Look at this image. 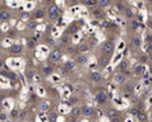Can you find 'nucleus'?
Masks as SVG:
<instances>
[{"instance_id":"obj_49","label":"nucleus","mask_w":152,"mask_h":122,"mask_svg":"<svg viewBox=\"0 0 152 122\" xmlns=\"http://www.w3.org/2000/svg\"><path fill=\"white\" fill-rule=\"evenodd\" d=\"M147 27H148L150 29H152V17H150L148 20H147Z\"/></svg>"},{"instance_id":"obj_47","label":"nucleus","mask_w":152,"mask_h":122,"mask_svg":"<svg viewBox=\"0 0 152 122\" xmlns=\"http://www.w3.org/2000/svg\"><path fill=\"white\" fill-rule=\"evenodd\" d=\"M110 122H123V118H121V116L120 117H115V118H111Z\"/></svg>"},{"instance_id":"obj_20","label":"nucleus","mask_w":152,"mask_h":122,"mask_svg":"<svg viewBox=\"0 0 152 122\" xmlns=\"http://www.w3.org/2000/svg\"><path fill=\"white\" fill-rule=\"evenodd\" d=\"M46 117H48L49 122H58L59 120V113L55 109H50V111L46 112Z\"/></svg>"},{"instance_id":"obj_14","label":"nucleus","mask_w":152,"mask_h":122,"mask_svg":"<svg viewBox=\"0 0 152 122\" xmlns=\"http://www.w3.org/2000/svg\"><path fill=\"white\" fill-rule=\"evenodd\" d=\"M82 116L87 117V118L95 116V108L90 106V104H84V106H82Z\"/></svg>"},{"instance_id":"obj_10","label":"nucleus","mask_w":152,"mask_h":122,"mask_svg":"<svg viewBox=\"0 0 152 122\" xmlns=\"http://www.w3.org/2000/svg\"><path fill=\"white\" fill-rule=\"evenodd\" d=\"M88 56L86 53H78L77 56L74 57V61H75V64H77V66H84V65H87L88 64Z\"/></svg>"},{"instance_id":"obj_19","label":"nucleus","mask_w":152,"mask_h":122,"mask_svg":"<svg viewBox=\"0 0 152 122\" xmlns=\"http://www.w3.org/2000/svg\"><path fill=\"white\" fill-rule=\"evenodd\" d=\"M133 74L136 75V77H143V74H145V65L141 64V62H138V64L134 65L133 68Z\"/></svg>"},{"instance_id":"obj_57","label":"nucleus","mask_w":152,"mask_h":122,"mask_svg":"<svg viewBox=\"0 0 152 122\" xmlns=\"http://www.w3.org/2000/svg\"><path fill=\"white\" fill-rule=\"evenodd\" d=\"M151 87H152V79H151Z\"/></svg>"},{"instance_id":"obj_8","label":"nucleus","mask_w":152,"mask_h":122,"mask_svg":"<svg viewBox=\"0 0 152 122\" xmlns=\"http://www.w3.org/2000/svg\"><path fill=\"white\" fill-rule=\"evenodd\" d=\"M91 15H92V18H95V19H97V20H102V19L106 18V14H105V12L102 10V8H100V6L92 8Z\"/></svg>"},{"instance_id":"obj_52","label":"nucleus","mask_w":152,"mask_h":122,"mask_svg":"<svg viewBox=\"0 0 152 122\" xmlns=\"http://www.w3.org/2000/svg\"><path fill=\"white\" fill-rule=\"evenodd\" d=\"M148 13H150V17H152V5L148 6Z\"/></svg>"},{"instance_id":"obj_3","label":"nucleus","mask_w":152,"mask_h":122,"mask_svg":"<svg viewBox=\"0 0 152 122\" xmlns=\"http://www.w3.org/2000/svg\"><path fill=\"white\" fill-rule=\"evenodd\" d=\"M63 55H64V52H63L61 48H58V47H53V50L50 51L49 53V57L48 60L50 62H53V64H56V62H59L63 58Z\"/></svg>"},{"instance_id":"obj_42","label":"nucleus","mask_w":152,"mask_h":122,"mask_svg":"<svg viewBox=\"0 0 152 122\" xmlns=\"http://www.w3.org/2000/svg\"><path fill=\"white\" fill-rule=\"evenodd\" d=\"M8 120V115L4 111L0 112V122H5Z\"/></svg>"},{"instance_id":"obj_17","label":"nucleus","mask_w":152,"mask_h":122,"mask_svg":"<svg viewBox=\"0 0 152 122\" xmlns=\"http://www.w3.org/2000/svg\"><path fill=\"white\" fill-rule=\"evenodd\" d=\"M70 42H72V35H69V33H63L61 37H60V46H64V47H66V46H70Z\"/></svg>"},{"instance_id":"obj_26","label":"nucleus","mask_w":152,"mask_h":122,"mask_svg":"<svg viewBox=\"0 0 152 122\" xmlns=\"http://www.w3.org/2000/svg\"><path fill=\"white\" fill-rule=\"evenodd\" d=\"M69 113H70L72 117H74V118H78L79 116H82V107H78V106L72 107Z\"/></svg>"},{"instance_id":"obj_30","label":"nucleus","mask_w":152,"mask_h":122,"mask_svg":"<svg viewBox=\"0 0 152 122\" xmlns=\"http://www.w3.org/2000/svg\"><path fill=\"white\" fill-rule=\"evenodd\" d=\"M24 78H26V80L28 83L33 82V79H35V71H33L32 69H27L26 71H24Z\"/></svg>"},{"instance_id":"obj_21","label":"nucleus","mask_w":152,"mask_h":122,"mask_svg":"<svg viewBox=\"0 0 152 122\" xmlns=\"http://www.w3.org/2000/svg\"><path fill=\"white\" fill-rule=\"evenodd\" d=\"M129 60L128 58H123L119 64H118L116 66V71H125V70H128L129 69Z\"/></svg>"},{"instance_id":"obj_1","label":"nucleus","mask_w":152,"mask_h":122,"mask_svg":"<svg viewBox=\"0 0 152 122\" xmlns=\"http://www.w3.org/2000/svg\"><path fill=\"white\" fill-rule=\"evenodd\" d=\"M101 53L104 55H107V56H113L114 52H115V42H114V40H106L102 43V46H101L100 48Z\"/></svg>"},{"instance_id":"obj_29","label":"nucleus","mask_w":152,"mask_h":122,"mask_svg":"<svg viewBox=\"0 0 152 122\" xmlns=\"http://www.w3.org/2000/svg\"><path fill=\"white\" fill-rule=\"evenodd\" d=\"M37 26H39V23H37L36 19H28V20H27L26 27H27L28 31H36Z\"/></svg>"},{"instance_id":"obj_50","label":"nucleus","mask_w":152,"mask_h":122,"mask_svg":"<svg viewBox=\"0 0 152 122\" xmlns=\"http://www.w3.org/2000/svg\"><path fill=\"white\" fill-rule=\"evenodd\" d=\"M33 60H32V58H27V65L28 66H33V62H32Z\"/></svg>"},{"instance_id":"obj_24","label":"nucleus","mask_w":152,"mask_h":122,"mask_svg":"<svg viewBox=\"0 0 152 122\" xmlns=\"http://www.w3.org/2000/svg\"><path fill=\"white\" fill-rule=\"evenodd\" d=\"M10 18H12V12L9 9L0 10V20H1V22H8Z\"/></svg>"},{"instance_id":"obj_33","label":"nucleus","mask_w":152,"mask_h":122,"mask_svg":"<svg viewBox=\"0 0 152 122\" xmlns=\"http://www.w3.org/2000/svg\"><path fill=\"white\" fill-rule=\"evenodd\" d=\"M49 102L48 100H41V102H39V109L41 112H48L49 111Z\"/></svg>"},{"instance_id":"obj_4","label":"nucleus","mask_w":152,"mask_h":122,"mask_svg":"<svg viewBox=\"0 0 152 122\" xmlns=\"http://www.w3.org/2000/svg\"><path fill=\"white\" fill-rule=\"evenodd\" d=\"M134 89H136V82H133V80H128V82H125L123 85H121L123 94L126 97V98H129L130 95H133Z\"/></svg>"},{"instance_id":"obj_55","label":"nucleus","mask_w":152,"mask_h":122,"mask_svg":"<svg viewBox=\"0 0 152 122\" xmlns=\"http://www.w3.org/2000/svg\"><path fill=\"white\" fill-rule=\"evenodd\" d=\"M146 3L148 4V5H152V0H146Z\"/></svg>"},{"instance_id":"obj_23","label":"nucleus","mask_w":152,"mask_h":122,"mask_svg":"<svg viewBox=\"0 0 152 122\" xmlns=\"http://www.w3.org/2000/svg\"><path fill=\"white\" fill-rule=\"evenodd\" d=\"M45 10L42 9V8H36L35 10H33V13H32V17H33V19H42V18H45Z\"/></svg>"},{"instance_id":"obj_13","label":"nucleus","mask_w":152,"mask_h":122,"mask_svg":"<svg viewBox=\"0 0 152 122\" xmlns=\"http://www.w3.org/2000/svg\"><path fill=\"white\" fill-rule=\"evenodd\" d=\"M88 79H90V82L92 83H100L102 80V73L101 71H91L90 74H88Z\"/></svg>"},{"instance_id":"obj_46","label":"nucleus","mask_w":152,"mask_h":122,"mask_svg":"<svg viewBox=\"0 0 152 122\" xmlns=\"http://www.w3.org/2000/svg\"><path fill=\"white\" fill-rule=\"evenodd\" d=\"M8 71H9V70H8ZM8 71H7V70H4V69H0V77L7 78V77H8Z\"/></svg>"},{"instance_id":"obj_15","label":"nucleus","mask_w":152,"mask_h":122,"mask_svg":"<svg viewBox=\"0 0 152 122\" xmlns=\"http://www.w3.org/2000/svg\"><path fill=\"white\" fill-rule=\"evenodd\" d=\"M106 116L111 120V118H115V117H120L121 113H120L119 109L115 108V107H109L106 109Z\"/></svg>"},{"instance_id":"obj_44","label":"nucleus","mask_w":152,"mask_h":122,"mask_svg":"<svg viewBox=\"0 0 152 122\" xmlns=\"http://www.w3.org/2000/svg\"><path fill=\"white\" fill-rule=\"evenodd\" d=\"M75 4H78V0H66V5L68 6H73Z\"/></svg>"},{"instance_id":"obj_43","label":"nucleus","mask_w":152,"mask_h":122,"mask_svg":"<svg viewBox=\"0 0 152 122\" xmlns=\"http://www.w3.org/2000/svg\"><path fill=\"white\" fill-rule=\"evenodd\" d=\"M141 111V108H137V107H133V108H130V115H133V116H137L138 115V112Z\"/></svg>"},{"instance_id":"obj_27","label":"nucleus","mask_w":152,"mask_h":122,"mask_svg":"<svg viewBox=\"0 0 152 122\" xmlns=\"http://www.w3.org/2000/svg\"><path fill=\"white\" fill-rule=\"evenodd\" d=\"M75 68H77V64H75L74 60H68L64 62V70L65 71H73Z\"/></svg>"},{"instance_id":"obj_39","label":"nucleus","mask_w":152,"mask_h":122,"mask_svg":"<svg viewBox=\"0 0 152 122\" xmlns=\"http://www.w3.org/2000/svg\"><path fill=\"white\" fill-rule=\"evenodd\" d=\"M148 60H150V56L147 53H143V55H141V56L138 57V61L141 62V64H143V65L147 64V61H148Z\"/></svg>"},{"instance_id":"obj_7","label":"nucleus","mask_w":152,"mask_h":122,"mask_svg":"<svg viewBox=\"0 0 152 122\" xmlns=\"http://www.w3.org/2000/svg\"><path fill=\"white\" fill-rule=\"evenodd\" d=\"M110 61H111V57L110 56L101 53L100 56L97 57V66H99L100 69H105V68H107V66H109Z\"/></svg>"},{"instance_id":"obj_34","label":"nucleus","mask_w":152,"mask_h":122,"mask_svg":"<svg viewBox=\"0 0 152 122\" xmlns=\"http://www.w3.org/2000/svg\"><path fill=\"white\" fill-rule=\"evenodd\" d=\"M81 3L83 5H86L87 8H94L95 5H97L99 0H81Z\"/></svg>"},{"instance_id":"obj_32","label":"nucleus","mask_w":152,"mask_h":122,"mask_svg":"<svg viewBox=\"0 0 152 122\" xmlns=\"http://www.w3.org/2000/svg\"><path fill=\"white\" fill-rule=\"evenodd\" d=\"M126 6H128V5L125 4L124 0H116V1H115V9L118 12H123Z\"/></svg>"},{"instance_id":"obj_9","label":"nucleus","mask_w":152,"mask_h":122,"mask_svg":"<svg viewBox=\"0 0 152 122\" xmlns=\"http://www.w3.org/2000/svg\"><path fill=\"white\" fill-rule=\"evenodd\" d=\"M81 28H82V23H79V22H72L68 28H66V33H69V35L72 36H74L75 33H78L79 31H81Z\"/></svg>"},{"instance_id":"obj_5","label":"nucleus","mask_w":152,"mask_h":122,"mask_svg":"<svg viewBox=\"0 0 152 122\" xmlns=\"http://www.w3.org/2000/svg\"><path fill=\"white\" fill-rule=\"evenodd\" d=\"M128 80L129 79H128V75H126L125 71H116L113 77V82H114V84H116V85H123V84Z\"/></svg>"},{"instance_id":"obj_37","label":"nucleus","mask_w":152,"mask_h":122,"mask_svg":"<svg viewBox=\"0 0 152 122\" xmlns=\"http://www.w3.org/2000/svg\"><path fill=\"white\" fill-rule=\"evenodd\" d=\"M79 102V99L77 98V97H72V98H69L68 100H66V104H68L69 107H74V106H77Z\"/></svg>"},{"instance_id":"obj_54","label":"nucleus","mask_w":152,"mask_h":122,"mask_svg":"<svg viewBox=\"0 0 152 122\" xmlns=\"http://www.w3.org/2000/svg\"><path fill=\"white\" fill-rule=\"evenodd\" d=\"M1 111H4V106H3V103L0 102V112H1Z\"/></svg>"},{"instance_id":"obj_2","label":"nucleus","mask_w":152,"mask_h":122,"mask_svg":"<svg viewBox=\"0 0 152 122\" xmlns=\"http://www.w3.org/2000/svg\"><path fill=\"white\" fill-rule=\"evenodd\" d=\"M46 15H48V19L50 22H55V20L59 18V15H60V9H59V6L55 5V4L49 5V8L46 9Z\"/></svg>"},{"instance_id":"obj_18","label":"nucleus","mask_w":152,"mask_h":122,"mask_svg":"<svg viewBox=\"0 0 152 122\" xmlns=\"http://www.w3.org/2000/svg\"><path fill=\"white\" fill-rule=\"evenodd\" d=\"M136 14H137V12L134 8L132 6H126L125 9L123 10V15L125 17L126 19H132V18H136Z\"/></svg>"},{"instance_id":"obj_12","label":"nucleus","mask_w":152,"mask_h":122,"mask_svg":"<svg viewBox=\"0 0 152 122\" xmlns=\"http://www.w3.org/2000/svg\"><path fill=\"white\" fill-rule=\"evenodd\" d=\"M22 52H23V46L19 43H14L9 47V53L13 55V56H19V55H22Z\"/></svg>"},{"instance_id":"obj_40","label":"nucleus","mask_w":152,"mask_h":122,"mask_svg":"<svg viewBox=\"0 0 152 122\" xmlns=\"http://www.w3.org/2000/svg\"><path fill=\"white\" fill-rule=\"evenodd\" d=\"M45 43L50 46V47H55V45H56V42L54 38H51V37H46V40H45Z\"/></svg>"},{"instance_id":"obj_22","label":"nucleus","mask_w":152,"mask_h":122,"mask_svg":"<svg viewBox=\"0 0 152 122\" xmlns=\"http://www.w3.org/2000/svg\"><path fill=\"white\" fill-rule=\"evenodd\" d=\"M41 74L44 75V77H51V75L54 74V68L51 65H45V66H42V69H41Z\"/></svg>"},{"instance_id":"obj_16","label":"nucleus","mask_w":152,"mask_h":122,"mask_svg":"<svg viewBox=\"0 0 152 122\" xmlns=\"http://www.w3.org/2000/svg\"><path fill=\"white\" fill-rule=\"evenodd\" d=\"M142 38H141V36H133L132 38H130V45H132V47L133 48H136V50H139L142 47Z\"/></svg>"},{"instance_id":"obj_56","label":"nucleus","mask_w":152,"mask_h":122,"mask_svg":"<svg viewBox=\"0 0 152 122\" xmlns=\"http://www.w3.org/2000/svg\"><path fill=\"white\" fill-rule=\"evenodd\" d=\"M3 36V31H1V29H0V37H1Z\"/></svg>"},{"instance_id":"obj_41","label":"nucleus","mask_w":152,"mask_h":122,"mask_svg":"<svg viewBox=\"0 0 152 122\" xmlns=\"http://www.w3.org/2000/svg\"><path fill=\"white\" fill-rule=\"evenodd\" d=\"M9 116L12 117V118H14V120L19 118V111H18V109H15V108H13V109H12V111H10Z\"/></svg>"},{"instance_id":"obj_48","label":"nucleus","mask_w":152,"mask_h":122,"mask_svg":"<svg viewBox=\"0 0 152 122\" xmlns=\"http://www.w3.org/2000/svg\"><path fill=\"white\" fill-rule=\"evenodd\" d=\"M146 42H147V43H152V35H150V33H148V35H147V37H146Z\"/></svg>"},{"instance_id":"obj_31","label":"nucleus","mask_w":152,"mask_h":122,"mask_svg":"<svg viewBox=\"0 0 152 122\" xmlns=\"http://www.w3.org/2000/svg\"><path fill=\"white\" fill-rule=\"evenodd\" d=\"M136 117H137L138 122H147V121H148V115H147L145 111H142V109L138 112V115Z\"/></svg>"},{"instance_id":"obj_28","label":"nucleus","mask_w":152,"mask_h":122,"mask_svg":"<svg viewBox=\"0 0 152 122\" xmlns=\"http://www.w3.org/2000/svg\"><path fill=\"white\" fill-rule=\"evenodd\" d=\"M77 48H78L79 53H86V52L90 51V45H88L87 42H81V43L77 46Z\"/></svg>"},{"instance_id":"obj_35","label":"nucleus","mask_w":152,"mask_h":122,"mask_svg":"<svg viewBox=\"0 0 152 122\" xmlns=\"http://www.w3.org/2000/svg\"><path fill=\"white\" fill-rule=\"evenodd\" d=\"M26 45H27V48L28 50H33L36 47V45H37V41L35 38H28L27 42H26Z\"/></svg>"},{"instance_id":"obj_25","label":"nucleus","mask_w":152,"mask_h":122,"mask_svg":"<svg viewBox=\"0 0 152 122\" xmlns=\"http://www.w3.org/2000/svg\"><path fill=\"white\" fill-rule=\"evenodd\" d=\"M64 53L68 55V56H77L79 52H78V48L74 47V46H66L64 50Z\"/></svg>"},{"instance_id":"obj_38","label":"nucleus","mask_w":152,"mask_h":122,"mask_svg":"<svg viewBox=\"0 0 152 122\" xmlns=\"http://www.w3.org/2000/svg\"><path fill=\"white\" fill-rule=\"evenodd\" d=\"M7 79H9L10 82H17L18 80V75H17L14 71H8V77Z\"/></svg>"},{"instance_id":"obj_11","label":"nucleus","mask_w":152,"mask_h":122,"mask_svg":"<svg viewBox=\"0 0 152 122\" xmlns=\"http://www.w3.org/2000/svg\"><path fill=\"white\" fill-rule=\"evenodd\" d=\"M139 27H141V22L136 18L128 19V31L129 32H137Z\"/></svg>"},{"instance_id":"obj_6","label":"nucleus","mask_w":152,"mask_h":122,"mask_svg":"<svg viewBox=\"0 0 152 122\" xmlns=\"http://www.w3.org/2000/svg\"><path fill=\"white\" fill-rule=\"evenodd\" d=\"M95 102L99 104V106H105L109 102V95L105 90H99L95 94Z\"/></svg>"},{"instance_id":"obj_36","label":"nucleus","mask_w":152,"mask_h":122,"mask_svg":"<svg viewBox=\"0 0 152 122\" xmlns=\"http://www.w3.org/2000/svg\"><path fill=\"white\" fill-rule=\"evenodd\" d=\"M111 0H99V3H97V5H99L100 8H107V6H110L111 5Z\"/></svg>"},{"instance_id":"obj_51","label":"nucleus","mask_w":152,"mask_h":122,"mask_svg":"<svg viewBox=\"0 0 152 122\" xmlns=\"http://www.w3.org/2000/svg\"><path fill=\"white\" fill-rule=\"evenodd\" d=\"M54 1H55V0H45V3H46V4H50V5H51V4H54Z\"/></svg>"},{"instance_id":"obj_53","label":"nucleus","mask_w":152,"mask_h":122,"mask_svg":"<svg viewBox=\"0 0 152 122\" xmlns=\"http://www.w3.org/2000/svg\"><path fill=\"white\" fill-rule=\"evenodd\" d=\"M3 66H4V61L1 60V58H0V69H1V68H3Z\"/></svg>"},{"instance_id":"obj_45","label":"nucleus","mask_w":152,"mask_h":122,"mask_svg":"<svg viewBox=\"0 0 152 122\" xmlns=\"http://www.w3.org/2000/svg\"><path fill=\"white\" fill-rule=\"evenodd\" d=\"M129 100H130V103H132V104H137L138 103V98H137V97H134V95H130Z\"/></svg>"}]
</instances>
